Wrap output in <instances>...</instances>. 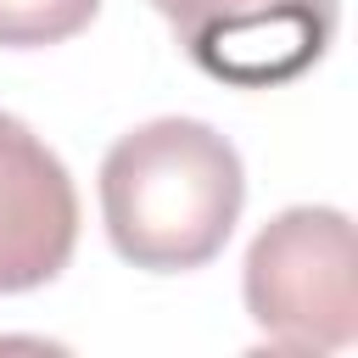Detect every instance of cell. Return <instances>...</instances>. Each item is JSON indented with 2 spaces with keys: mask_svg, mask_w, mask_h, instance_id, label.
<instances>
[{
  "mask_svg": "<svg viewBox=\"0 0 358 358\" xmlns=\"http://www.w3.org/2000/svg\"><path fill=\"white\" fill-rule=\"evenodd\" d=\"M101 0H0V45L6 50H34V45H62L95 22Z\"/></svg>",
  "mask_w": 358,
  "mask_h": 358,
  "instance_id": "5",
  "label": "cell"
},
{
  "mask_svg": "<svg viewBox=\"0 0 358 358\" xmlns=\"http://www.w3.org/2000/svg\"><path fill=\"white\" fill-rule=\"evenodd\" d=\"M241 201V151L201 117H151L101 162V218L112 252L151 274L213 263L235 235Z\"/></svg>",
  "mask_w": 358,
  "mask_h": 358,
  "instance_id": "1",
  "label": "cell"
},
{
  "mask_svg": "<svg viewBox=\"0 0 358 358\" xmlns=\"http://www.w3.org/2000/svg\"><path fill=\"white\" fill-rule=\"evenodd\" d=\"M246 313L274 352H341L358 336V241L341 207H285L246 246Z\"/></svg>",
  "mask_w": 358,
  "mask_h": 358,
  "instance_id": "2",
  "label": "cell"
},
{
  "mask_svg": "<svg viewBox=\"0 0 358 358\" xmlns=\"http://www.w3.org/2000/svg\"><path fill=\"white\" fill-rule=\"evenodd\" d=\"M185 56L235 90H268L302 78L336 39V0H151Z\"/></svg>",
  "mask_w": 358,
  "mask_h": 358,
  "instance_id": "3",
  "label": "cell"
},
{
  "mask_svg": "<svg viewBox=\"0 0 358 358\" xmlns=\"http://www.w3.org/2000/svg\"><path fill=\"white\" fill-rule=\"evenodd\" d=\"M78 246V190L62 157L0 112V296L50 285Z\"/></svg>",
  "mask_w": 358,
  "mask_h": 358,
  "instance_id": "4",
  "label": "cell"
}]
</instances>
